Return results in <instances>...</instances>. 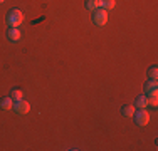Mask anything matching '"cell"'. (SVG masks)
Returning <instances> with one entry per match:
<instances>
[{
	"label": "cell",
	"mask_w": 158,
	"mask_h": 151,
	"mask_svg": "<svg viewBox=\"0 0 158 151\" xmlns=\"http://www.w3.org/2000/svg\"><path fill=\"white\" fill-rule=\"evenodd\" d=\"M86 7H88V10L94 12V10L101 9V0H88V2H86Z\"/></svg>",
	"instance_id": "obj_8"
},
{
	"label": "cell",
	"mask_w": 158,
	"mask_h": 151,
	"mask_svg": "<svg viewBox=\"0 0 158 151\" xmlns=\"http://www.w3.org/2000/svg\"><path fill=\"white\" fill-rule=\"evenodd\" d=\"M145 92L146 94H150V96H152V94H156L158 92V84H156V81H148L146 82V86H145Z\"/></svg>",
	"instance_id": "obj_6"
},
{
	"label": "cell",
	"mask_w": 158,
	"mask_h": 151,
	"mask_svg": "<svg viewBox=\"0 0 158 151\" xmlns=\"http://www.w3.org/2000/svg\"><path fill=\"white\" fill-rule=\"evenodd\" d=\"M148 76H150V79H153V81H156V77H158V69L155 66L152 67V69L148 71Z\"/></svg>",
	"instance_id": "obj_14"
},
{
	"label": "cell",
	"mask_w": 158,
	"mask_h": 151,
	"mask_svg": "<svg viewBox=\"0 0 158 151\" xmlns=\"http://www.w3.org/2000/svg\"><path fill=\"white\" fill-rule=\"evenodd\" d=\"M146 103H148V106H152V108H156V106H158L156 94H152L150 97H146Z\"/></svg>",
	"instance_id": "obj_12"
},
{
	"label": "cell",
	"mask_w": 158,
	"mask_h": 151,
	"mask_svg": "<svg viewBox=\"0 0 158 151\" xmlns=\"http://www.w3.org/2000/svg\"><path fill=\"white\" fill-rule=\"evenodd\" d=\"M14 109H15V112H19V114H27L31 111V104L24 99H19L14 103Z\"/></svg>",
	"instance_id": "obj_4"
},
{
	"label": "cell",
	"mask_w": 158,
	"mask_h": 151,
	"mask_svg": "<svg viewBox=\"0 0 158 151\" xmlns=\"http://www.w3.org/2000/svg\"><path fill=\"white\" fill-rule=\"evenodd\" d=\"M113 7H114V0H101V9L111 10Z\"/></svg>",
	"instance_id": "obj_11"
},
{
	"label": "cell",
	"mask_w": 158,
	"mask_h": 151,
	"mask_svg": "<svg viewBox=\"0 0 158 151\" xmlns=\"http://www.w3.org/2000/svg\"><path fill=\"white\" fill-rule=\"evenodd\" d=\"M0 108L3 109V111H9V109L14 108V99L12 97H3L2 101H0Z\"/></svg>",
	"instance_id": "obj_7"
},
{
	"label": "cell",
	"mask_w": 158,
	"mask_h": 151,
	"mask_svg": "<svg viewBox=\"0 0 158 151\" xmlns=\"http://www.w3.org/2000/svg\"><path fill=\"white\" fill-rule=\"evenodd\" d=\"M93 22H94L96 25H104L108 22V10L104 9H98L94 10V14H93Z\"/></svg>",
	"instance_id": "obj_2"
},
{
	"label": "cell",
	"mask_w": 158,
	"mask_h": 151,
	"mask_svg": "<svg viewBox=\"0 0 158 151\" xmlns=\"http://www.w3.org/2000/svg\"><path fill=\"white\" fill-rule=\"evenodd\" d=\"M3 2H5V0H0V3H3Z\"/></svg>",
	"instance_id": "obj_15"
},
{
	"label": "cell",
	"mask_w": 158,
	"mask_h": 151,
	"mask_svg": "<svg viewBox=\"0 0 158 151\" xmlns=\"http://www.w3.org/2000/svg\"><path fill=\"white\" fill-rule=\"evenodd\" d=\"M24 97V92H22L20 89H14L12 91V99L14 101H19V99H22Z\"/></svg>",
	"instance_id": "obj_13"
},
{
	"label": "cell",
	"mask_w": 158,
	"mask_h": 151,
	"mask_svg": "<svg viewBox=\"0 0 158 151\" xmlns=\"http://www.w3.org/2000/svg\"><path fill=\"white\" fill-rule=\"evenodd\" d=\"M121 112H123V116H125V118H131V116L135 114V106H131V104L125 106Z\"/></svg>",
	"instance_id": "obj_10"
},
{
	"label": "cell",
	"mask_w": 158,
	"mask_h": 151,
	"mask_svg": "<svg viewBox=\"0 0 158 151\" xmlns=\"http://www.w3.org/2000/svg\"><path fill=\"white\" fill-rule=\"evenodd\" d=\"M135 106H136V108H140V109L148 108V103H146V96H138L136 101H135Z\"/></svg>",
	"instance_id": "obj_9"
},
{
	"label": "cell",
	"mask_w": 158,
	"mask_h": 151,
	"mask_svg": "<svg viewBox=\"0 0 158 151\" xmlns=\"http://www.w3.org/2000/svg\"><path fill=\"white\" fill-rule=\"evenodd\" d=\"M135 116V121H136L138 126H146V124L150 123V114L146 109H140V111H136V114Z\"/></svg>",
	"instance_id": "obj_3"
},
{
	"label": "cell",
	"mask_w": 158,
	"mask_h": 151,
	"mask_svg": "<svg viewBox=\"0 0 158 151\" xmlns=\"http://www.w3.org/2000/svg\"><path fill=\"white\" fill-rule=\"evenodd\" d=\"M22 22H24V14L17 9L10 10L9 15H7V24H9V27H19Z\"/></svg>",
	"instance_id": "obj_1"
},
{
	"label": "cell",
	"mask_w": 158,
	"mask_h": 151,
	"mask_svg": "<svg viewBox=\"0 0 158 151\" xmlns=\"http://www.w3.org/2000/svg\"><path fill=\"white\" fill-rule=\"evenodd\" d=\"M7 39L10 40V42H17V40H20V30L17 27H10L7 30Z\"/></svg>",
	"instance_id": "obj_5"
}]
</instances>
